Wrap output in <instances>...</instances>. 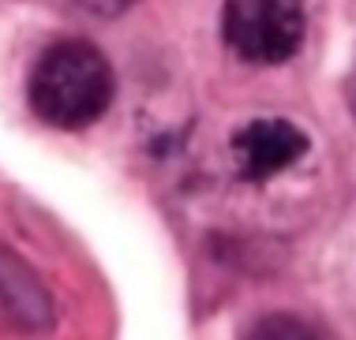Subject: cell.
Segmentation results:
<instances>
[{
  "label": "cell",
  "instance_id": "7a4b0ae2",
  "mask_svg": "<svg viewBox=\"0 0 356 340\" xmlns=\"http://www.w3.org/2000/svg\"><path fill=\"white\" fill-rule=\"evenodd\" d=\"M225 45L248 64H285L304 42L300 0H225Z\"/></svg>",
  "mask_w": 356,
  "mask_h": 340
},
{
  "label": "cell",
  "instance_id": "277c9868",
  "mask_svg": "<svg viewBox=\"0 0 356 340\" xmlns=\"http://www.w3.org/2000/svg\"><path fill=\"white\" fill-rule=\"evenodd\" d=\"M0 314L19 329H45L53 322V303L45 284L8 247H0Z\"/></svg>",
  "mask_w": 356,
  "mask_h": 340
},
{
  "label": "cell",
  "instance_id": "3957f363",
  "mask_svg": "<svg viewBox=\"0 0 356 340\" xmlns=\"http://www.w3.org/2000/svg\"><path fill=\"white\" fill-rule=\"evenodd\" d=\"M233 153L244 180H270L307 153V135L289 120H252L233 135Z\"/></svg>",
  "mask_w": 356,
  "mask_h": 340
},
{
  "label": "cell",
  "instance_id": "5b68a950",
  "mask_svg": "<svg viewBox=\"0 0 356 340\" xmlns=\"http://www.w3.org/2000/svg\"><path fill=\"white\" fill-rule=\"evenodd\" d=\"M244 340H319V333L296 314H263Z\"/></svg>",
  "mask_w": 356,
  "mask_h": 340
},
{
  "label": "cell",
  "instance_id": "8992f818",
  "mask_svg": "<svg viewBox=\"0 0 356 340\" xmlns=\"http://www.w3.org/2000/svg\"><path fill=\"white\" fill-rule=\"evenodd\" d=\"M79 4L86 12H98V15H120V12H128L136 0H79Z\"/></svg>",
  "mask_w": 356,
  "mask_h": 340
},
{
  "label": "cell",
  "instance_id": "6da1fadb",
  "mask_svg": "<svg viewBox=\"0 0 356 340\" xmlns=\"http://www.w3.org/2000/svg\"><path fill=\"white\" fill-rule=\"evenodd\" d=\"M113 90V67L90 42L49 45L31 71V109L60 131H79L102 120Z\"/></svg>",
  "mask_w": 356,
  "mask_h": 340
}]
</instances>
